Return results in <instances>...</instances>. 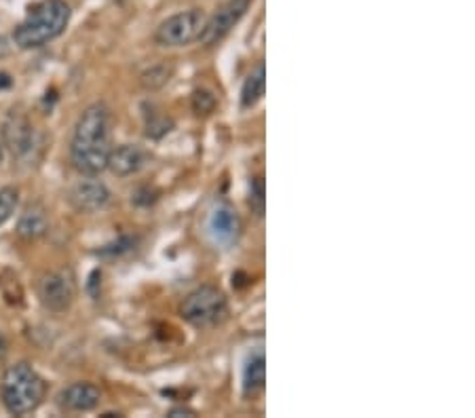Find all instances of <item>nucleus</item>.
<instances>
[{
    "mask_svg": "<svg viewBox=\"0 0 475 418\" xmlns=\"http://www.w3.org/2000/svg\"><path fill=\"white\" fill-rule=\"evenodd\" d=\"M111 128V110L103 104H91L83 110L70 142V163L76 172L89 178L106 172L112 151Z\"/></svg>",
    "mask_w": 475,
    "mask_h": 418,
    "instance_id": "1",
    "label": "nucleus"
},
{
    "mask_svg": "<svg viewBox=\"0 0 475 418\" xmlns=\"http://www.w3.org/2000/svg\"><path fill=\"white\" fill-rule=\"evenodd\" d=\"M70 4L65 0H42L34 4L26 19L15 27L13 43L24 51L41 49L64 35L70 24Z\"/></svg>",
    "mask_w": 475,
    "mask_h": 418,
    "instance_id": "2",
    "label": "nucleus"
},
{
    "mask_svg": "<svg viewBox=\"0 0 475 418\" xmlns=\"http://www.w3.org/2000/svg\"><path fill=\"white\" fill-rule=\"evenodd\" d=\"M47 395V383L28 361L7 368L0 383V398L13 416H28L38 410Z\"/></svg>",
    "mask_w": 475,
    "mask_h": 418,
    "instance_id": "3",
    "label": "nucleus"
},
{
    "mask_svg": "<svg viewBox=\"0 0 475 418\" xmlns=\"http://www.w3.org/2000/svg\"><path fill=\"white\" fill-rule=\"evenodd\" d=\"M228 313V300L214 285H201L184 298L180 315L195 328H211L220 323Z\"/></svg>",
    "mask_w": 475,
    "mask_h": 418,
    "instance_id": "4",
    "label": "nucleus"
},
{
    "mask_svg": "<svg viewBox=\"0 0 475 418\" xmlns=\"http://www.w3.org/2000/svg\"><path fill=\"white\" fill-rule=\"evenodd\" d=\"M205 26V13L201 9H188L182 13L172 15L157 27L155 41L157 45L167 49L188 47L190 43L199 41Z\"/></svg>",
    "mask_w": 475,
    "mask_h": 418,
    "instance_id": "5",
    "label": "nucleus"
},
{
    "mask_svg": "<svg viewBox=\"0 0 475 418\" xmlns=\"http://www.w3.org/2000/svg\"><path fill=\"white\" fill-rule=\"evenodd\" d=\"M249 4H252V0H226L210 19H205L203 32L199 36L201 45L214 47L222 38L231 35L233 27L245 18Z\"/></svg>",
    "mask_w": 475,
    "mask_h": 418,
    "instance_id": "6",
    "label": "nucleus"
},
{
    "mask_svg": "<svg viewBox=\"0 0 475 418\" xmlns=\"http://www.w3.org/2000/svg\"><path fill=\"white\" fill-rule=\"evenodd\" d=\"M3 137H4L3 146H7L11 155L19 159V161L30 159L38 148V134L34 125L30 123L26 114L15 112V110L9 114L7 120H4Z\"/></svg>",
    "mask_w": 475,
    "mask_h": 418,
    "instance_id": "7",
    "label": "nucleus"
},
{
    "mask_svg": "<svg viewBox=\"0 0 475 418\" xmlns=\"http://www.w3.org/2000/svg\"><path fill=\"white\" fill-rule=\"evenodd\" d=\"M74 283L65 273H47L38 282V298L51 313H65L74 302Z\"/></svg>",
    "mask_w": 475,
    "mask_h": 418,
    "instance_id": "8",
    "label": "nucleus"
},
{
    "mask_svg": "<svg viewBox=\"0 0 475 418\" xmlns=\"http://www.w3.org/2000/svg\"><path fill=\"white\" fill-rule=\"evenodd\" d=\"M68 199L76 212L94 213L111 203V190L100 180H83V182L73 186Z\"/></svg>",
    "mask_w": 475,
    "mask_h": 418,
    "instance_id": "9",
    "label": "nucleus"
},
{
    "mask_svg": "<svg viewBox=\"0 0 475 418\" xmlns=\"http://www.w3.org/2000/svg\"><path fill=\"white\" fill-rule=\"evenodd\" d=\"M149 163V155L138 144H121L112 148L111 157H108V167L117 178H129L135 175Z\"/></svg>",
    "mask_w": 475,
    "mask_h": 418,
    "instance_id": "10",
    "label": "nucleus"
},
{
    "mask_svg": "<svg viewBox=\"0 0 475 418\" xmlns=\"http://www.w3.org/2000/svg\"><path fill=\"white\" fill-rule=\"evenodd\" d=\"M57 399L65 412H91L100 406L102 391L94 383H73L59 393Z\"/></svg>",
    "mask_w": 475,
    "mask_h": 418,
    "instance_id": "11",
    "label": "nucleus"
},
{
    "mask_svg": "<svg viewBox=\"0 0 475 418\" xmlns=\"http://www.w3.org/2000/svg\"><path fill=\"white\" fill-rule=\"evenodd\" d=\"M210 233L214 236L216 244L220 245H233L239 239L241 220H239V213L234 212V207L228 205V203H222V205H218L211 212Z\"/></svg>",
    "mask_w": 475,
    "mask_h": 418,
    "instance_id": "12",
    "label": "nucleus"
},
{
    "mask_svg": "<svg viewBox=\"0 0 475 418\" xmlns=\"http://www.w3.org/2000/svg\"><path fill=\"white\" fill-rule=\"evenodd\" d=\"M49 230V218L45 207L41 205H30L26 207V212L21 213L18 222V235L26 241L41 239Z\"/></svg>",
    "mask_w": 475,
    "mask_h": 418,
    "instance_id": "13",
    "label": "nucleus"
},
{
    "mask_svg": "<svg viewBox=\"0 0 475 418\" xmlns=\"http://www.w3.org/2000/svg\"><path fill=\"white\" fill-rule=\"evenodd\" d=\"M266 383V361L264 355L256 353L248 360V364L243 368V393L245 395H256L264 389Z\"/></svg>",
    "mask_w": 475,
    "mask_h": 418,
    "instance_id": "14",
    "label": "nucleus"
},
{
    "mask_svg": "<svg viewBox=\"0 0 475 418\" xmlns=\"http://www.w3.org/2000/svg\"><path fill=\"white\" fill-rule=\"evenodd\" d=\"M266 91V73H264V66H258V68L252 70V73L248 74V79L243 82V89H241V106L243 108H254L256 104H258L262 97H264Z\"/></svg>",
    "mask_w": 475,
    "mask_h": 418,
    "instance_id": "15",
    "label": "nucleus"
},
{
    "mask_svg": "<svg viewBox=\"0 0 475 418\" xmlns=\"http://www.w3.org/2000/svg\"><path fill=\"white\" fill-rule=\"evenodd\" d=\"M172 74H173V68L167 64H157L152 66V68L146 70L144 74H142V87L149 91H157L161 89V87H165L169 81H172Z\"/></svg>",
    "mask_w": 475,
    "mask_h": 418,
    "instance_id": "16",
    "label": "nucleus"
},
{
    "mask_svg": "<svg viewBox=\"0 0 475 418\" xmlns=\"http://www.w3.org/2000/svg\"><path fill=\"white\" fill-rule=\"evenodd\" d=\"M18 203H19L18 189H13V186H4V189L0 190V227L13 218L15 209H18Z\"/></svg>",
    "mask_w": 475,
    "mask_h": 418,
    "instance_id": "17",
    "label": "nucleus"
},
{
    "mask_svg": "<svg viewBox=\"0 0 475 418\" xmlns=\"http://www.w3.org/2000/svg\"><path fill=\"white\" fill-rule=\"evenodd\" d=\"M249 207L256 216H264L266 209V197H264V178L262 175H254L252 182H249Z\"/></svg>",
    "mask_w": 475,
    "mask_h": 418,
    "instance_id": "18",
    "label": "nucleus"
},
{
    "mask_svg": "<svg viewBox=\"0 0 475 418\" xmlns=\"http://www.w3.org/2000/svg\"><path fill=\"white\" fill-rule=\"evenodd\" d=\"M172 129L173 120L165 117V114H152V117H146V135H149L150 140H161V137H165Z\"/></svg>",
    "mask_w": 475,
    "mask_h": 418,
    "instance_id": "19",
    "label": "nucleus"
},
{
    "mask_svg": "<svg viewBox=\"0 0 475 418\" xmlns=\"http://www.w3.org/2000/svg\"><path fill=\"white\" fill-rule=\"evenodd\" d=\"M216 108V97L214 93L205 91V89H196L193 93V110L196 114H211Z\"/></svg>",
    "mask_w": 475,
    "mask_h": 418,
    "instance_id": "20",
    "label": "nucleus"
},
{
    "mask_svg": "<svg viewBox=\"0 0 475 418\" xmlns=\"http://www.w3.org/2000/svg\"><path fill=\"white\" fill-rule=\"evenodd\" d=\"M169 416H172V418L195 416V412H193V410H188V408H173V410H169Z\"/></svg>",
    "mask_w": 475,
    "mask_h": 418,
    "instance_id": "21",
    "label": "nucleus"
},
{
    "mask_svg": "<svg viewBox=\"0 0 475 418\" xmlns=\"http://www.w3.org/2000/svg\"><path fill=\"white\" fill-rule=\"evenodd\" d=\"M9 53H11V43L3 35H0V58H7Z\"/></svg>",
    "mask_w": 475,
    "mask_h": 418,
    "instance_id": "22",
    "label": "nucleus"
},
{
    "mask_svg": "<svg viewBox=\"0 0 475 418\" xmlns=\"http://www.w3.org/2000/svg\"><path fill=\"white\" fill-rule=\"evenodd\" d=\"M9 351V344H7V338H4V334L0 332V361L4 360V355H7Z\"/></svg>",
    "mask_w": 475,
    "mask_h": 418,
    "instance_id": "23",
    "label": "nucleus"
},
{
    "mask_svg": "<svg viewBox=\"0 0 475 418\" xmlns=\"http://www.w3.org/2000/svg\"><path fill=\"white\" fill-rule=\"evenodd\" d=\"M11 82H13V81H11V76L9 74H0V89H7V87H11Z\"/></svg>",
    "mask_w": 475,
    "mask_h": 418,
    "instance_id": "24",
    "label": "nucleus"
},
{
    "mask_svg": "<svg viewBox=\"0 0 475 418\" xmlns=\"http://www.w3.org/2000/svg\"><path fill=\"white\" fill-rule=\"evenodd\" d=\"M4 161V146H3V142H0V165H3Z\"/></svg>",
    "mask_w": 475,
    "mask_h": 418,
    "instance_id": "25",
    "label": "nucleus"
}]
</instances>
